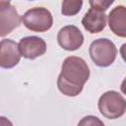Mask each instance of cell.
<instances>
[{"instance_id":"277c9868","label":"cell","mask_w":126,"mask_h":126,"mask_svg":"<svg viewBox=\"0 0 126 126\" xmlns=\"http://www.w3.org/2000/svg\"><path fill=\"white\" fill-rule=\"evenodd\" d=\"M21 22L32 32H44L52 27L53 18L49 10L46 8L34 7L28 10L21 17Z\"/></svg>"},{"instance_id":"7a4b0ae2","label":"cell","mask_w":126,"mask_h":126,"mask_svg":"<svg viewBox=\"0 0 126 126\" xmlns=\"http://www.w3.org/2000/svg\"><path fill=\"white\" fill-rule=\"evenodd\" d=\"M89 53L96 66L108 67L116 59L117 48L110 39L98 38L91 43Z\"/></svg>"},{"instance_id":"6da1fadb","label":"cell","mask_w":126,"mask_h":126,"mask_svg":"<svg viewBox=\"0 0 126 126\" xmlns=\"http://www.w3.org/2000/svg\"><path fill=\"white\" fill-rule=\"evenodd\" d=\"M90 78V68L87 62L78 56L67 57L61 66L57 79L58 90L67 96L78 95Z\"/></svg>"},{"instance_id":"3957f363","label":"cell","mask_w":126,"mask_h":126,"mask_svg":"<svg viewBox=\"0 0 126 126\" xmlns=\"http://www.w3.org/2000/svg\"><path fill=\"white\" fill-rule=\"evenodd\" d=\"M99 112L108 119L121 117L126 110V100L116 91H108L102 94L97 102Z\"/></svg>"},{"instance_id":"4fadbf2b","label":"cell","mask_w":126,"mask_h":126,"mask_svg":"<svg viewBox=\"0 0 126 126\" xmlns=\"http://www.w3.org/2000/svg\"><path fill=\"white\" fill-rule=\"evenodd\" d=\"M89 3L91 5V8L104 12L113 3V0H91Z\"/></svg>"},{"instance_id":"ba28073f","label":"cell","mask_w":126,"mask_h":126,"mask_svg":"<svg viewBox=\"0 0 126 126\" xmlns=\"http://www.w3.org/2000/svg\"><path fill=\"white\" fill-rule=\"evenodd\" d=\"M21 60L18 44L12 39H2L0 41V67L11 69Z\"/></svg>"},{"instance_id":"52a82bcc","label":"cell","mask_w":126,"mask_h":126,"mask_svg":"<svg viewBox=\"0 0 126 126\" xmlns=\"http://www.w3.org/2000/svg\"><path fill=\"white\" fill-rule=\"evenodd\" d=\"M21 56L26 59H35L46 51V42L39 36L31 35L23 37L18 43Z\"/></svg>"},{"instance_id":"5bb4252c","label":"cell","mask_w":126,"mask_h":126,"mask_svg":"<svg viewBox=\"0 0 126 126\" xmlns=\"http://www.w3.org/2000/svg\"><path fill=\"white\" fill-rule=\"evenodd\" d=\"M0 126H13V123L5 116H0Z\"/></svg>"},{"instance_id":"30bf717a","label":"cell","mask_w":126,"mask_h":126,"mask_svg":"<svg viewBox=\"0 0 126 126\" xmlns=\"http://www.w3.org/2000/svg\"><path fill=\"white\" fill-rule=\"evenodd\" d=\"M108 26L111 32L120 37L126 36V8L118 5L108 15Z\"/></svg>"},{"instance_id":"5b68a950","label":"cell","mask_w":126,"mask_h":126,"mask_svg":"<svg viewBox=\"0 0 126 126\" xmlns=\"http://www.w3.org/2000/svg\"><path fill=\"white\" fill-rule=\"evenodd\" d=\"M21 24V17L9 1H0V37L12 32Z\"/></svg>"},{"instance_id":"8fae6325","label":"cell","mask_w":126,"mask_h":126,"mask_svg":"<svg viewBox=\"0 0 126 126\" xmlns=\"http://www.w3.org/2000/svg\"><path fill=\"white\" fill-rule=\"evenodd\" d=\"M82 6V0H65L62 2L61 13L64 16H75L81 11Z\"/></svg>"},{"instance_id":"9c48e42d","label":"cell","mask_w":126,"mask_h":126,"mask_svg":"<svg viewBox=\"0 0 126 126\" xmlns=\"http://www.w3.org/2000/svg\"><path fill=\"white\" fill-rule=\"evenodd\" d=\"M82 25L90 33H98L105 28L106 15L104 12L90 8L82 19Z\"/></svg>"},{"instance_id":"7c38bea8","label":"cell","mask_w":126,"mask_h":126,"mask_svg":"<svg viewBox=\"0 0 126 126\" xmlns=\"http://www.w3.org/2000/svg\"><path fill=\"white\" fill-rule=\"evenodd\" d=\"M77 126H104V123L96 116L88 115L82 118Z\"/></svg>"},{"instance_id":"8992f818","label":"cell","mask_w":126,"mask_h":126,"mask_svg":"<svg viewBox=\"0 0 126 126\" xmlns=\"http://www.w3.org/2000/svg\"><path fill=\"white\" fill-rule=\"evenodd\" d=\"M58 44L65 50L74 51L79 49L84 42V35L76 26H65L58 32Z\"/></svg>"}]
</instances>
